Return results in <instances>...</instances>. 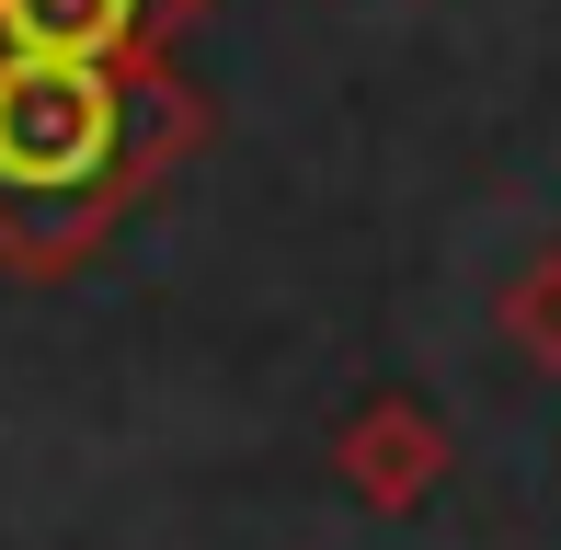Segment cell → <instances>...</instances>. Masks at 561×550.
I'll return each mask as SVG.
<instances>
[{"instance_id": "obj_1", "label": "cell", "mask_w": 561, "mask_h": 550, "mask_svg": "<svg viewBox=\"0 0 561 550\" xmlns=\"http://www.w3.org/2000/svg\"><path fill=\"white\" fill-rule=\"evenodd\" d=\"M138 35V0H0V46L23 58H115Z\"/></svg>"}, {"instance_id": "obj_3", "label": "cell", "mask_w": 561, "mask_h": 550, "mask_svg": "<svg viewBox=\"0 0 561 550\" xmlns=\"http://www.w3.org/2000/svg\"><path fill=\"white\" fill-rule=\"evenodd\" d=\"M504 344L539 356V367H561V253H539L516 287H504Z\"/></svg>"}, {"instance_id": "obj_2", "label": "cell", "mask_w": 561, "mask_h": 550, "mask_svg": "<svg viewBox=\"0 0 561 550\" xmlns=\"http://www.w3.org/2000/svg\"><path fill=\"white\" fill-rule=\"evenodd\" d=\"M424 459H436V436H424L413 413H367V424H355V436H344V482H367L378 505H413Z\"/></svg>"}]
</instances>
